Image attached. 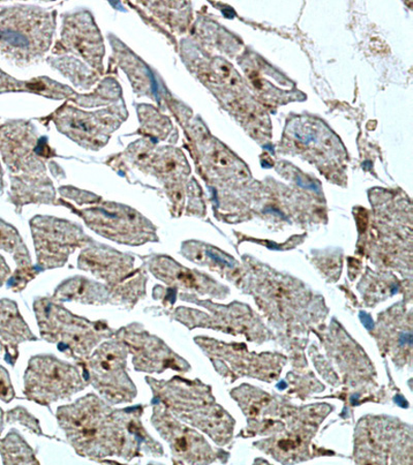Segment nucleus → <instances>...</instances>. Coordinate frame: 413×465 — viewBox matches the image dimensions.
I'll return each instance as SVG.
<instances>
[{"mask_svg":"<svg viewBox=\"0 0 413 465\" xmlns=\"http://www.w3.org/2000/svg\"><path fill=\"white\" fill-rule=\"evenodd\" d=\"M142 406L113 409L100 397L89 394L69 406L60 407L57 420L76 452L95 461L120 457L131 461L136 457L163 454L159 442L143 426Z\"/></svg>","mask_w":413,"mask_h":465,"instance_id":"nucleus-1","label":"nucleus"},{"mask_svg":"<svg viewBox=\"0 0 413 465\" xmlns=\"http://www.w3.org/2000/svg\"><path fill=\"white\" fill-rule=\"evenodd\" d=\"M206 253L208 254V256L210 258H212L213 260H215L216 262H221V264L222 265H227L229 267H231V265L230 264V262L228 261H225L224 259L217 256V254L213 253L211 251H207Z\"/></svg>","mask_w":413,"mask_h":465,"instance_id":"nucleus-16","label":"nucleus"},{"mask_svg":"<svg viewBox=\"0 0 413 465\" xmlns=\"http://www.w3.org/2000/svg\"><path fill=\"white\" fill-rule=\"evenodd\" d=\"M397 404H399L400 407L405 408L408 406V402L405 401L401 396H397L395 400Z\"/></svg>","mask_w":413,"mask_h":465,"instance_id":"nucleus-18","label":"nucleus"},{"mask_svg":"<svg viewBox=\"0 0 413 465\" xmlns=\"http://www.w3.org/2000/svg\"><path fill=\"white\" fill-rule=\"evenodd\" d=\"M50 19L46 14L24 11L17 17L4 19L0 24V44L12 52L32 58L48 48Z\"/></svg>","mask_w":413,"mask_h":465,"instance_id":"nucleus-8","label":"nucleus"},{"mask_svg":"<svg viewBox=\"0 0 413 465\" xmlns=\"http://www.w3.org/2000/svg\"><path fill=\"white\" fill-rule=\"evenodd\" d=\"M54 300L95 305L111 302L107 287L88 281L84 277H74L60 284L54 292Z\"/></svg>","mask_w":413,"mask_h":465,"instance_id":"nucleus-10","label":"nucleus"},{"mask_svg":"<svg viewBox=\"0 0 413 465\" xmlns=\"http://www.w3.org/2000/svg\"><path fill=\"white\" fill-rule=\"evenodd\" d=\"M37 264L43 269L63 267L71 254L93 243L73 223L54 219H35L33 223Z\"/></svg>","mask_w":413,"mask_h":465,"instance_id":"nucleus-6","label":"nucleus"},{"mask_svg":"<svg viewBox=\"0 0 413 465\" xmlns=\"http://www.w3.org/2000/svg\"><path fill=\"white\" fill-rule=\"evenodd\" d=\"M97 117V116H96ZM93 118L82 114H74L64 118L63 131L71 134V137L82 143L99 144L103 143L106 139L103 134H109L113 129L103 126L102 118Z\"/></svg>","mask_w":413,"mask_h":465,"instance_id":"nucleus-12","label":"nucleus"},{"mask_svg":"<svg viewBox=\"0 0 413 465\" xmlns=\"http://www.w3.org/2000/svg\"><path fill=\"white\" fill-rule=\"evenodd\" d=\"M34 311L43 339L56 343L60 351L79 362L85 361L103 340L115 334L106 322L74 316L50 299H37Z\"/></svg>","mask_w":413,"mask_h":465,"instance_id":"nucleus-2","label":"nucleus"},{"mask_svg":"<svg viewBox=\"0 0 413 465\" xmlns=\"http://www.w3.org/2000/svg\"><path fill=\"white\" fill-rule=\"evenodd\" d=\"M116 335L133 356V364L137 371L162 373L170 369L183 371L186 367L162 341L137 325L123 328Z\"/></svg>","mask_w":413,"mask_h":465,"instance_id":"nucleus-9","label":"nucleus"},{"mask_svg":"<svg viewBox=\"0 0 413 465\" xmlns=\"http://www.w3.org/2000/svg\"><path fill=\"white\" fill-rule=\"evenodd\" d=\"M277 387L283 390V389L287 388V384H285L284 381H281V382H280V384L277 385Z\"/></svg>","mask_w":413,"mask_h":465,"instance_id":"nucleus-19","label":"nucleus"},{"mask_svg":"<svg viewBox=\"0 0 413 465\" xmlns=\"http://www.w3.org/2000/svg\"><path fill=\"white\" fill-rule=\"evenodd\" d=\"M0 334L13 351V363L18 357L19 343L36 340L20 317L17 306L11 302H0Z\"/></svg>","mask_w":413,"mask_h":465,"instance_id":"nucleus-11","label":"nucleus"},{"mask_svg":"<svg viewBox=\"0 0 413 465\" xmlns=\"http://www.w3.org/2000/svg\"><path fill=\"white\" fill-rule=\"evenodd\" d=\"M25 381L27 399L44 407L71 399L89 384L84 370L54 356L30 360Z\"/></svg>","mask_w":413,"mask_h":465,"instance_id":"nucleus-4","label":"nucleus"},{"mask_svg":"<svg viewBox=\"0 0 413 465\" xmlns=\"http://www.w3.org/2000/svg\"><path fill=\"white\" fill-rule=\"evenodd\" d=\"M79 268L107 282L111 302L133 306L145 295L147 277L134 259L103 246L89 247L79 257Z\"/></svg>","mask_w":413,"mask_h":465,"instance_id":"nucleus-3","label":"nucleus"},{"mask_svg":"<svg viewBox=\"0 0 413 465\" xmlns=\"http://www.w3.org/2000/svg\"><path fill=\"white\" fill-rule=\"evenodd\" d=\"M0 249L12 253L24 268L22 270L34 269L26 247L17 232L4 223H0Z\"/></svg>","mask_w":413,"mask_h":465,"instance_id":"nucleus-13","label":"nucleus"},{"mask_svg":"<svg viewBox=\"0 0 413 465\" xmlns=\"http://www.w3.org/2000/svg\"><path fill=\"white\" fill-rule=\"evenodd\" d=\"M14 395L9 374L0 367V400L7 402L13 400Z\"/></svg>","mask_w":413,"mask_h":465,"instance_id":"nucleus-15","label":"nucleus"},{"mask_svg":"<svg viewBox=\"0 0 413 465\" xmlns=\"http://www.w3.org/2000/svg\"><path fill=\"white\" fill-rule=\"evenodd\" d=\"M280 445L281 448L287 450V449L294 447V442H292L291 440H283L280 442Z\"/></svg>","mask_w":413,"mask_h":465,"instance_id":"nucleus-17","label":"nucleus"},{"mask_svg":"<svg viewBox=\"0 0 413 465\" xmlns=\"http://www.w3.org/2000/svg\"><path fill=\"white\" fill-rule=\"evenodd\" d=\"M0 450H2L5 463H39V460L35 459L33 450L16 433H11L0 444Z\"/></svg>","mask_w":413,"mask_h":465,"instance_id":"nucleus-14","label":"nucleus"},{"mask_svg":"<svg viewBox=\"0 0 413 465\" xmlns=\"http://www.w3.org/2000/svg\"><path fill=\"white\" fill-rule=\"evenodd\" d=\"M88 226L114 242L140 245L156 240L152 223L130 208L110 205L86 210Z\"/></svg>","mask_w":413,"mask_h":465,"instance_id":"nucleus-7","label":"nucleus"},{"mask_svg":"<svg viewBox=\"0 0 413 465\" xmlns=\"http://www.w3.org/2000/svg\"><path fill=\"white\" fill-rule=\"evenodd\" d=\"M129 351L119 340L103 342L80 365L90 384L113 404L132 402L138 391L127 373Z\"/></svg>","mask_w":413,"mask_h":465,"instance_id":"nucleus-5","label":"nucleus"}]
</instances>
